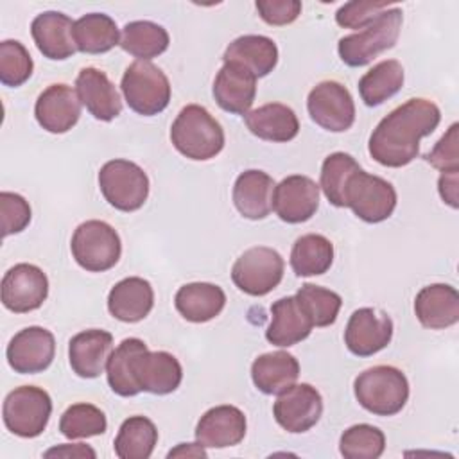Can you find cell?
Wrapping results in <instances>:
<instances>
[{
    "mask_svg": "<svg viewBox=\"0 0 459 459\" xmlns=\"http://www.w3.org/2000/svg\"><path fill=\"white\" fill-rule=\"evenodd\" d=\"M174 305L183 319L190 323H206L222 312L226 294L215 283L192 281L178 289Z\"/></svg>",
    "mask_w": 459,
    "mask_h": 459,
    "instance_id": "obj_30",
    "label": "cell"
},
{
    "mask_svg": "<svg viewBox=\"0 0 459 459\" xmlns=\"http://www.w3.org/2000/svg\"><path fill=\"white\" fill-rule=\"evenodd\" d=\"M353 393L362 409L375 416H394L409 400V380L394 366H373L353 382Z\"/></svg>",
    "mask_w": 459,
    "mask_h": 459,
    "instance_id": "obj_3",
    "label": "cell"
},
{
    "mask_svg": "<svg viewBox=\"0 0 459 459\" xmlns=\"http://www.w3.org/2000/svg\"><path fill=\"white\" fill-rule=\"evenodd\" d=\"M333 262V244L319 233H307L296 238L290 251V267L296 276L325 274Z\"/></svg>",
    "mask_w": 459,
    "mask_h": 459,
    "instance_id": "obj_36",
    "label": "cell"
},
{
    "mask_svg": "<svg viewBox=\"0 0 459 459\" xmlns=\"http://www.w3.org/2000/svg\"><path fill=\"white\" fill-rule=\"evenodd\" d=\"M43 455L45 457H77V459H81V457H91V459L97 457L95 450L91 446L84 445V443H74V445L65 443V445H59V446H54V448L47 450Z\"/></svg>",
    "mask_w": 459,
    "mask_h": 459,
    "instance_id": "obj_48",
    "label": "cell"
},
{
    "mask_svg": "<svg viewBox=\"0 0 459 459\" xmlns=\"http://www.w3.org/2000/svg\"><path fill=\"white\" fill-rule=\"evenodd\" d=\"M247 129L265 142H290L299 133V120L292 108L281 102H269L244 115Z\"/></svg>",
    "mask_w": 459,
    "mask_h": 459,
    "instance_id": "obj_29",
    "label": "cell"
},
{
    "mask_svg": "<svg viewBox=\"0 0 459 459\" xmlns=\"http://www.w3.org/2000/svg\"><path fill=\"white\" fill-rule=\"evenodd\" d=\"M113 351V335L106 330L90 328L75 333L68 342L72 371L81 378H97L104 373Z\"/></svg>",
    "mask_w": 459,
    "mask_h": 459,
    "instance_id": "obj_21",
    "label": "cell"
},
{
    "mask_svg": "<svg viewBox=\"0 0 459 459\" xmlns=\"http://www.w3.org/2000/svg\"><path fill=\"white\" fill-rule=\"evenodd\" d=\"M299 377V362L287 351H269L256 357L251 364L255 387L264 394H280Z\"/></svg>",
    "mask_w": 459,
    "mask_h": 459,
    "instance_id": "obj_31",
    "label": "cell"
},
{
    "mask_svg": "<svg viewBox=\"0 0 459 459\" xmlns=\"http://www.w3.org/2000/svg\"><path fill=\"white\" fill-rule=\"evenodd\" d=\"M403 66L396 59H384L368 70L359 81V93L366 106L375 108L396 95L403 86Z\"/></svg>",
    "mask_w": 459,
    "mask_h": 459,
    "instance_id": "obj_33",
    "label": "cell"
},
{
    "mask_svg": "<svg viewBox=\"0 0 459 459\" xmlns=\"http://www.w3.org/2000/svg\"><path fill=\"white\" fill-rule=\"evenodd\" d=\"M414 314L421 326L445 330L459 321V294L448 283H430L414 298Z\"/></svg>",
    "mask_w": 459,
    "mask_h": 459,
    "instance_id": "obj_25",
    "label": "cell"
},
{
    "mask_svg": "<svg viewBox=\"0 0 459 459\" xmlns=\"http://www.w3.org/2000/svg\"><path fill=\"white\" fill-rule=\"evenodd\" d=\"M127 106L143 117L161 113L170 102V82L160 66L151 61H133L120 82Z\"/></svg>",
    "mask_w": 459,
    "mask_h": 459,
    "instance_id": "obj_5",
    "label": "cell"
},
{
    "mask_svg": "<svg viewBox=\"0 0 459 459\" xmlns=\"http://www.w3.org/2000/svg\"><path fill=\"white\" fill-rule=\"evenodd\" d=\"M52 414L50 394L36 385L14 387L4 400L2 416L9 432L20 437H38Z\"/></svg>",
    "mask_w": 459,
    "mask_h": 459,
    "instance_id": "obj_8",
    "label": "cell"
},
{
    "mask_svg": "<svg viewBox=\"0 0 459 459\" xmlns=\"http://www.w3.org/2000/svg\"><path fill=\"white\" fill-rule=\"evenodd\" d=\"M108 429L106 414L93 403H74L70 405L59 420V430L68 439H82L91 436H100Z\"/></svg>",
    "mask_w": 459,
    "mask_h": 459,
    "instance_id": "obj_39",
    "label": "cell"
},
{
    "mask_svg": "<svg viewBox=\"0 0 459 459\" xmlns=\"http://www.w3.org/2000/svg\"><path fill=\"white\" fill-rule=\"evenodd\" d=\"M396 190L387 179L368 174L360 169L350 179L344 197V208H351V212L360 221L377 224L393 215L396 208Z\"/></svg>",
    "mask_w": 459,
    "mask_h": 459,
    "instance_id": "obj_10",
    "label": "cell"
},
{
    "mask_svg": "<svg viewBox=\"0 0 459 459\" xmlns=\"http://www.w3.org/2000/svg\"><path fill=\"white\" fill-rule=\"evenodd\" d=\"M360 170V165L355 161V158L348 152H332L325 158L321 165V190L328 203L333 206L344 208V197L346 188L350 185V179Z\"/></svg>",
    "mask_w": 459,
    "mask_h": 459,
    "instance_id": "obj_38",
    "label": "cell"
},
{
    "mask_svg": "<svg viewBox=\"0 0 459 459\" xmlns=\"http://www.w3.org/2000/svg\"><path fill=\"white\" fill-rule=\"evenodd\" d=\"M74 41L82 54H104L120 45V34L111 16L88 13L74 23Z\"/></svg>",
    "mask_w": 459,
    "mask_h": 459,
    "instance_id": "obj_32",
    "label": "cell"
},
{
    "mask_svg": "<svg viewBox=\"0 0 459 459\" xmlns=\"http://www.w3.org/2000/svg\"><path fill=\"white\" fill-rule=\"evenodd\" d=\"M74 23L59 11H45L30 23V34L38 50L52 61H65L77 52L74 41Z\"/></svg>",
    "mask_w": 459,
    "mask_h": 459,
    "instance_id": "obj_22",
    "label": "cell"
},
{
    "mask_svg": "<svg viewBox=\"0 0 459 459\" xmlns=\"http://www.w3.org/2000/svg\"><path fill=\"white\" fill-rule=\"evenodd\" d=\"M323 414V398L310 384H292L280 393L273 405L276 423L290 432L301 434L310 430Z\"/></svg>",
    "mask_w": 459,
    "mask_h": 459,
    "instance_id": "obj_13",
    "label": "cell"
},
{
    "mask_svg": "<svg viewBox=\"0 0 459 459\" xmlns=\"http://www.w3.org/2000/svg\"><path fill=\"white\" fill-rule=\"evenodd\" d=\"M170 43V36L165 27L149 22V20H136L129 22L122 29L120 47L138 61H149L152 57L161 56Z\"/></svg>",
    "mask_w": 459,
    "mask_h": 459,
    "instance_id": "obj_34",
    "label": "cell"
},
{
    "mask_svg": "<svg viewBox=\"0 0 459 459\" xmlns=\"http://www.w3.org/2000/svg\"><path fill=\"white\" fill-rule=\"evenodd\" d=\"M75 91L81 104L97 120L109 122L122 113V99L117 86L95 66H86L77 74Z\"/></svg>",
    "mask_w": 459,
    "mask_h": 459,
    "instance_id": "obj_20",
    "label": "cell"
},
{
    "mask_svg": "<svg viewBox=\"0 0 459 459\" xmlns=\"http://www.w3.org/2000/svg\"><path fill=\"white\" fill-rule=\"evenodd\" d=\"M319 208V185L301 174L283 178L273 192V210L287 224H299L316 215Z\"/></svg>",
    "mask_w": 459,
    "mask_h": 459,
    "instance_id": "obj_16",
    "label": "cell"
},
{
    "mask_svg": "<svg viewBox=\"0 0 459 459\" xmlns=\"http://www.w3.org/2000/svg\"><path fill=\"white\" fill-rule=\"evenodd\" d=\"M56 355L54 333L43 326H27L14 333L7 344L5 357L9 366L22 375L45 371Z\"/></svg>",
    "mask_w": 459,
    "mask_h": 459,
    "instance_id": "obj_15",
    "label": "cell"
},
{
    "mask_svg": "<svg viewBox=\"0 0 459 459\" xmlns=\"http://www.w3.org/2000/svg\"><path fill=\"white\" fill-rule=\"evenodd\" d=\"M459 170L455 172H441L437 188L443 203L450 204L452 208H457V199H459Z\"/></svg>",
    "mask_w": 459,
    "mask_h": 459,
    "instance_id": "obj_47",
    "label": "cell"
},
{
    "mask_svg": "<svg viewBox=\"0 0 459 459\" xmlns=\"http://www.w3.org/2000/svg\"><path fill=\"white\" fill-rule=\"evenodd\" d=\"M274 186V179L264 170L242 172L235 179L231 194L237 212L249 221L265 219L273 210Z\"/></svg>",
    "mask_w": 459,
    "mask_h": 459,
    "instance_id": "obj_27",
    "label": "cell"
},
{
    "mask_svg": "<svg viewBox=\"0 0 459 459\" xmlns=\"http://www.w3.org/2000/svg\"><path fill=\"white\" fill-rule=\"evenodd\" d=\"M255 7L260 18L274 27L289 25L301 14V2L298 0H256Z\"/></svg>",
    "mask_w": 459,
    "mask_h": 459,
    "instance_id": "obj_46",
    "label": "cell"
},
{
    "mask_svg": "<svg viewBox=\"0 0 459 459\" xmlns=\"http://www.w3.org/2000/svg\"><path fill=\"white\" fill-rule=\"evenodd\" d=\"M0 213H2V237H9L23 231L32 217L30 206L20 194L2 192L0 194Z\"/></svg>",
    "mask_w": 459,
    "mask_h": 459,
    "instance_id": "obj_43",
    "label": "cell"
},
{
    "mask_svg": "<svg viewBox=\"0 0 459 459\" xmlns=\"http://www.w3.org/2000/svg\"><path fill=\"white\" fill-rule=\"evenodd\" d=\"M296 298L310 317L312 325L317 328L333 325L342 305V299L337 292L314 283L301 285L296 292Z\"/></svg>",
    "mask_w": 459,
    "mask_h": 459,
    "instance_id": "obj_41",
    "label": "cell"
},
{
    "mask_svg": "<svg viewBox=\"0 0 459 459\" xmlns=\"http://www.w3.org/2000/svg\"><path fill=\"white\" fill-rule=\"evenodd\" d=\"M99 188L113 208L129 213L145 204L149 178L134 161L109 160L99 170Z\"/></svg>",
    "mask_w": 459,
    "mask_h": 459,
    "instance_id": "obj_7",
    "label": "cell"
},
{
    "mask_svg": "<svg viewBox=\"0 0 459 459\" xmlns=\"http://www.w3.org/2000/svg\"><path fill=\"white\" fill-rule=\"evenodd\" d=\"M158 443V429L145 416H129L122 421L113 448L120 459H149Z\"/></svg>",
    "mask_w": 459,
    "mask_h": 459,
    "instance_id": "obj_35",
    "label": "cell"
},
{
    "mask_svg": "<svg viewBox=\"0 0 459 459\" xmlns=\"http://www.w3.org/2000/svg\"><path fill=\"white\" fill-rule=\"evenodd\" d=\"M34 117L48 133L63 134L70 131L81 117V100L77 91L65 82L50 84L38 95Z\"/></svg>",
    "mask_w": 459,
    "mask_h": 459,
    "instance_id": "obj_18",
    "label": "cell"
},
{
    "mask_svg": "<svg viewBox=\"0 0 459 459\" xmlns=\"http://www.w3.org/2000/svg\"><path fill=\"white\" fill-rule=\"evenodd\" d=\"M34 63L29 50L18 39L0 43V81L5 86L18 88L32 75Z\"/></svg>",
    "mask_w": 459,
    "mask_h": 459,
    "instance_id": "obj_42",
    "label": "cell"
},
{
    "mask_svg": "<svg viewBox=\"0 0 459 459\" xmlns=\"http://www.w3.org/2000/svg\"><path fill=\"white\" fill-rule=\"evenodd\" d=\"M217 106L233 115H246L256 95V77L240 65L224 63L212 88Z\"/></svg>",
    "mask_w": 459,
    "mask_h": 459,
    "instance_id": "obj_23",
    "label": "cell"
},
{
    "mask_svg": "<svg viewBox=\"0 0 459 459\" xmlns=\"http://www.w3.org/2000/svg\"><path fill=\"white\" fill-rule=\"evenodd\" d=\"M441 111L429 99H409L389 111L373 129L369 156L391 169L409 165L420 154V140L439 126Z\"/></svg>",
    "mask_w": 459,
    "mask_h": 459,
    "instance_id": "obj_1",
    "label": "cell"
},
{
    "mask_svg": "<svg viewBox=\"0 0 459 459\" xmlns=\"http://www.w3.org/2000/svg\"><path fill=\"white\" fill-rule=\"evenodd\" d=\"M247 430L244 412L235 405L208 409L195 425V441L204 448H228L238 445Z\"/></svg>",
    "mask_w": 459,
    "mask_h": 459,
    "instance_id": "obj_19",
    "label": "cell"
},
{
    "mask_svg": "<svg viewBox=\"0 0 459 459\" xmlns=\"http://www.w3.org/2000/svg\"><path fill=\"white\" fill-rule=\"evenodd\" d=\"M174 149L188 160L206 161L215 158L224 147V129L199 104L185 106L170 126Z\"/></svg>",
    "mask_w": 459,
    "mask_h": 459,
    "instance_id": "obj_2",
    "label": "cell"
},
{
    "mask_svg": "<svg viewBox=\"0 0 459 459\" xmlns=\"http://www.w3.org/2000/svg\"><path fill=\"white\" fill-rule=\"evenodd\" d=\"M222 61L244 66L256 79L265 77L278 63V47L271 38L262 34L238 36L226 47Z\"/></svg>",
    "mask_w": 459,
    "mask_h": 459,
    "instance_id": "obj_28",
    "label": "cell"
},
{
    "mask_svg": "<svg viewBox=\"0 0 459 459\" xmlns=\"http://www.w3.org/2000/svg\"><path fill=\"white\" fill-rule=\"evenodd\" d=\"M387 7V2H348L335 13V22L339 27L360 30Z\"/></svg>",
    "mask_w": 459,
    "mask_h": 459,
    "instance_id": "obj_44",
    "label": "cell"
},
{
    "mask_svg": "<svg viewBox=\"0 0 459 459\" xmlns=\"http://www.w3.org/2000/svg\"><path fill=\"white\" fill-rule=\"evenodd\" d=\"M167 457H206V450L199 443H179Z\"/></svg>",
    "mask_w": 459,
    "mask_h": 459,
    "instance_id": "obj_49",
    "label": "cell"
},
{
    "mask_svg": "<svg viewBox=\"0 0 459 459\" xmlns=\"http://www.w3.org/2000/svg\"><path fill=\"white\" fill-rule=\"evenodd\" d=\"M145 346L147 344L142 339L129 337V339H124L111 351L106 366V375H108V384L115 394L127 398L142 393L133 377V357Z\"/></svg>",
    "mask_w": 459,
    "mask_h": 459,
    "instance_id": "obj_37",
    "label": "cell"
},
{
    "mask_svg": "<svg viewBox=\"0 0 459 459\" xmlns=\"http://www.w3.org/2000/svg\"><path fill=\"white\" fill-rule=\"evenodd\" d=\"M154 307L152 285L140 278L129 276L115 283L108 294L109 314L122 323H138L149 316Z\"/></svg>",
    "mask_w": 459,
    "mask_h": 459,
    "instance_id": "obj_26",
    "label": "cell"
},
{
    "mask_svg": "<svg viewBox=\"0 0 459 459\" xmlns=\"http://www.w3.org/2000/svg\"><path fill=\"white\" fill-rule=\"evenodd\" d=\"M2 303L14 314H27L43 305L48 296V278L34 264H16L2 278Z\"/></svg>",
    "mask_w": 459,
    "mask_h": 459,
    "instance_id": "obj_12",
    "label": "cell"
},
{
    "mask_svg": "<svg viewBox=\"0 0 459 459\" xmlns=\"http://www.w3.org/2000/svg\"><path fill=\"white\" fill-rule=\"evenodd\" d=\"M393 339V319L373 307L357 308L346 325L344 344L357 357H371Z\"/></svg>",
    "mask_w": 459,
    "mask_h": 459,
    "instance_id": "obj_14",
    "label": "cell"
},
{
    "mask_svg": "<svg viewBox=\"0 0 459 459\" xmlns=\"http://www.w3.org/2000/svg\"><path fill=\"white\" fill-rule=\"evenodd\" d=\"M457 129L459 126L454 122L448 131L436 142L432 151L425 156V160L441 172H455L459 170V151H457Z\"/></svg>",
    "mask_w": 459,
    "mask_h": 459,
    "instance_id": "obj_45",
    "label": "cell"
},
{
    "mask_svg": "<svg viewBox=\"0 0 459 459\" xmlns=\"http://www.w3.org/2000/svg\"><path fill=\"white\" fill-rule=\"evenodd\" d=\"M70 249L79 267L88 273H104L120 260L122 242L113 226L91 219L75 228Z\"/></svg>",
    "mask_w": 459,
    "mask_h": 459,
    "instance_id": "obj_6",
    "label": "cell"
},
{
    "mask_svg": "<svg viewBox=\"0 0 459 459\" xmlns=\"http://www.w3.org/2000/svg\"><path fill=\"white\" fill-rule=\"evenodd\" d=\"M314 325L296 296L280 298L271 305V323L265 339L278 348H289L305 341Z\"/></svg>",
    "mask_w": 459,
    "mask_h": 459,
    "instance_id": "obj_24",
    "label": "cell"
},
{
    "mask_svg": "<svg viewBox=\"0 0 459 459\" xmlns=\"http://www.w3.org/2000/svg\"><path fill=\"white\" fill-rule=\"evenodd\" d=\"M285 271L281 255L267 246L246 249L231 267V280L247 296H265L274 290Z\"/></svg>",
    "mask_w": 459,
    "mask_h": 459,
    "instance_id": "obj_9",
    "label": "cell"
},
{
    "mask_svg": "<svg viewBox=\"0 0 459 459\" xmlns=\"http://www.w3.org/2000/svg\"><path fill=\"white\" fill-rule=\"evenodd\" d=\"M385 450V436L369 423L351 425L341 434L339 452L344 459H377Z\"/></svg>",
    "mask_w": 459,
    "mask_h": 459,
    "instance_id": "obj_40",
    "label": "cell"
},
{
    "mask_svg": "<svg viewBox=\"0 0 459 459\" xmlns=\"http://www.w3.org/2000/svg\"><path fill=\"white\" fill-rule=\"evenodd\" d=\"M133 377L140 391L161 396L179 387L183 368L172 353L149 351L145 346L133 357Z\"/></svg>",
    "mask_w": 459,
    "mask_h": 459,
    "instance_id": "obj_17",
    "label": "cell"
},
{
    "mask_svg": "<svg viewBox=\"0 0 459 459\" xmlns=\"http://www.w3.org/2000/svg\"><path fill=\"white\" fill-rule=\"evenodd\" d=\"M403 23V13L398 7H387L359 32L339 39L337 52L344 65L364 66L378 54L394 47Z\"/></svg>",
    "mask_w": 459,
    "mask_h": 459,
    "instance_id": "obj_4",
    "label": "cell"
},
{
    "mask_svg": "<svg viewBox=\"0 0 459 459\" xmlns=\"http://www.w3.org/2000/svg\"><path fill=\"white\" fill-rule=\"evenodd\" d=\"M307 109L310 118L330 133H344L355 122L353 97L337 81L317 82L307 97Z\"/></svg>",
    "mask_w": 459,
    "mask_h": 459,
    "instance_id": "obj_11",
    "label": "cell"
}]
</instances>
